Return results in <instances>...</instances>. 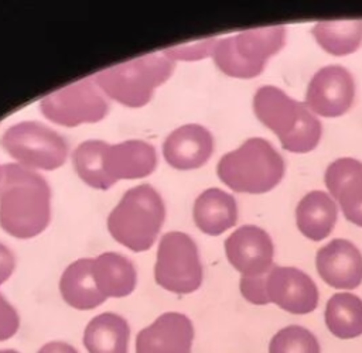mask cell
Returning a JSON list of instances; mask_svg holds the SVG:
<instances>
[{"mask_svg": "<svg viewBox=\"0 0 362 353\" xmlns=\"http://www.w3.org/2000/svg\"><path fill=\"white\" fill-rule=\"evenodd\" d=\"M49 186L40 174L20 164L0 167V226L8 234H40L49 223Z\"/></svg>", "mask_w": 362, "mask_h": 353, "instance_id": "obj_1", "label": "cell"}, {"mask_svg": "<svg viewBox=\"0 0 362 353\" xmlns=\"http://www.w3.org/2000/svg\"><path fill=\"white\" fill-rule=\"evenodd\" d=\"M72 162L85 184L96 189H109L119 179H136L151 174L157 165V154L151 144L141 140L117 144L88 140L75 148Z\"/></svg>", "mask_w": 362, "mask_h": 353, "instance_id": "obj_2", "label": "cell"}, {"mask_svg": "<svg viewBox=\"0 0 362 353\" xmlns=\"http://www.w3.org/2000/svg\"><path fill=\"white\" fill-rule=\"evenodd\" d=\"M174 69L170 58L147 54L99 71L92 76L98 88L127 107H141L150 102L157 86L164 83Z\"/></svg>", "mask_w": 362, "mask_h": 353, "instance_id": "obj_5", "label": "cell"}, {"mask_svg": "<svg viewBox=\"0 0 362 353\" xmlns=\"http://www.w3.org/2000/svg\"><path fill=\"white\" fill-rule=\"evenodd\" d=\"M311 32L320 47L335 56L352 54L362 45V20L320 21Z\"/></svg>", "mask_w": 362, "mask_h": 353, "instance_id": "obj_24", "label": "cell"}, {"mask_svg": "<svg viewBox=\"0 0 362 353\" xmlns=\"http://www.w3.org/2000/svg\"><path fill=\"white\" fill-rule=\"evenodd\" d=\"M269 353H321V347L311 330L300 325H290L272 337Z\"/></svg>", "mask_w": 362, "mask_h": 353, "instance_id": "obj_25", "label": "cell"}, {"mask_svg": "<svg viewBox=\"0 0 362 353\" xmlns=\"http://www.w3.org/2000/svg\"><path fill=\"white\" fill-rule=\"evenodd\" d=\"M266 295L269 302L296 315L313 312L320 298L318 288L310 275L296 267L276 264L266 278Z\"/></svg>", "mask_w": 362, "mask_h": 353, "instance_id": "obj_11", "label": "cell"}, {"mask_svg": "<svg viewBox=\"0 0 362 353\" xmlns=\"http://www.w3.org/2000/svg\"><path fill=\"white\" fill-rule=\"evenodd\" d=\"M324 181L345 217L362 227V162L338 158L327 167Z\"/></svg>", "mask_w": 362, "mask_h": 353, "instance_id": "obj_16", "label": "cell"}, {"mask_svg": "<svg viewBox=\"0 0 362 353\" xmlns=\"http://www.w3.org/2000/svg\"><path fill=\"white\" fill-rule=\"evenodd\" d=\"M0 353H20V352L13 350V349H6V350H0Z\"/></svg>", "mask_w": 362, "mask_h": 353, "instance_id": "obj_32", "label": "cell"}, {"mask_svg": "<svg viewBox=\"0 0 362 353\" xmlns=\"http://www.w3.org/2000/svg\"><path fill=\"white\" fill-rule=\"evenodd\" d=\"M165 217L160 193L148 184L124 192L107 217L112 237L133 251L148 250L157 239Z\"/></svg>", "mask_w": 362, "mask_h": 353, "instance_id": "obj_3", "label": "cell"}, {"mask_svg": "<svg viewBox=\"0 0 362 353\" xmlns=\"http://www.w3.org/2000/svg\"><path fill=\"white\" fill-rule=\"evenodd\" d=\"M59 292L68 305L79 311L93 309L102 305L106 297L96 285L93 258H79L71 263L61 275Z\"/></svg>", "mask_w": 362, "mask_h": 353, "instance_id": "obj_18", "label": "cell"}, {"mask_svg": "<svg viewBox=\"0 0 362 353\" xmlns=\"http://www.w3.org/2000/svg\"><path fill=\"white\" fill-rule=\"evenodd\" d=\"M337 215V205L327 192L311 191L298 202L296 222L298 230L307 239L320 241L332 232Z\"/></svg>", "mask_w": 362, "mask_h": 353, "instance_id": "obj_20", "label": "cell"}, {"mask_svg": "<svg viewBox=\"0 0 362 353\" xmlns=\"http://www.w3.org/2000/svg\"><path fill=\"white\" fill-rule=\"evenodd\" d=\"M216 41H218V38H206V40L191 42V44H181L177 47L165 48L163 51V55H165L171 61L173 59L192 61V59L206 58V56L212 55Z\"/></svg>", "mask_w": 362, "mask_h": 353, "instance_id": "obj_27", "label": "cell"}, {"mask_svg": "<svg viewBox=\"0 0 362 353\" xmlns=\"http://www.w3.org/2000/svg\"><path fill=\"white\" fill-rule=\"evenodd\" d=\"M322 134V126L320 120L308 109L296 130L286 137L281 143L283 148L291 152H308L317 147Z\"/></svg>", "mask_w": 362, "mask_h": 353, "instance_id": "obj_26", "label": "cell"}, {"mask_svg": "<svg viewBox=\"0 0 362 353\" xmlns=\"http://www.w3.org/2000/svg\"><path fill=\"white\" fill-rule=\"evenodd\" d=\"M236 201L219 188L204 191L194 202V222L206 234L218 236L236 225Z\"/></svg>", "mask_w": 362, "mask_h": 353, "instance_id": "obj_19", "label": "cell"}, {"mask_svg": "<svg viewBox=\"0 0 362 353\" xmlns=\"http://www.w3.org/2000/svg\"><path fill=\"white\" fill-rule=\"evenodd\" d=\"M20 328V316L0 292V342L13 337Z\"/></svg>", "mask_w": 362, "mask_h": 353, "instance_id": "obj_29", "label": "cell"}, {"mask_svg": "<svg viewBox=\"0 0 362 353\" xmlns=\"http://www.w3.org/2000/svg\"><path fill=\"white\" fill-rule=\"evenodd\" d=\"M212 150V134L199 124H184L175 128L163 144L165 161L177 169L199 168L209 160Z\"/></svg>", "mask_w": 362, "mask_h": 353, "instance_id": "obj_17", "label": "cell"}, {"mask_svg": "<svg viewBox=\"0 0 362 353\" xmlns=\"http://www.w3.org/2000/svg\"><path fill=\"white\" fill-rule=\"evenodd\" d=\"M253 110L257 119L283 141L296 130L308 107L291 99L281 89L266 85L256 90Z\"/></svg>", "mask_w": 362, "mask_h": 353, "instance_id": "obj_15", "label": "cell"}, {"mask_svg": "<svg viewBox=\"0 0 362 353\" xmlns=\"http://www.w3.org/2000/svg\"><path fill=\"white\" fill-rule=\"evenodd\" d=\"M355 97V82L348 69L339 65L321 68L311 78L305 106L324 117H338L346 113Z\"/></svg>", "mask_w": 362, "mask_h": 353, "instance_id": "obj_10", "label": "cell"}, {"mask_svg": "<svg viewBox=\"0 0 362 353\" xmlns=\"http://www.w3.org/2000/svg\"><path fill=\"white\" fill-rule=\"evenodd\" d=\"M269 271L259 275H242L239 282L240 294L250 304H255V305L269 304V299L266 295V278Z\"/></svg>", "mask_w": 362, "mask_h": 353, "instance_id": "obj_28", "label": "cell"}, {"mask_svg": "<svg viewBox=\"0 0 362 353\" xmlns=\"http://www.w3.org/2000/svg\"><path fill=\"white\" fill-rule=\"evenodd\" d=\"M315 265L324 282L334 288L354 289L362 282V254L345 239H334L322 246L317 251Z\"/></svg>", "mask_w": 362, "mask_h": 353, "instance_id": "obj_14", "label": "cell"}, {"mask_svg": "<svg viewBox=\"0 0 362 353\" xmlns=\"http://www.w3.org/2000/svg\"><path fill=\"white\" fill-rule=\"evenodd\" d=\"M325 325L339 339L362 335V299L351 292L334 294L325 305Z\"/></svg>", "mask_w": 362, "mask_h": 353, "instance_id": "obj_23", "label": "cell"}, {"mask_svg": "<svg viewBox=\"0 0 362 353\" xmlns=\"http://www.w3.org/2000/svg\"><path fill=\"white\" fill-rule=\"evenodd\" d=\"M156 282L175 294H191L201 287L202 264L195 241L182 232H168L158 243Z\"/></svg>", "mask_w": 362, "mask_h": 353, "instance_id": "obj_8", "label": "cell"}, {"mask_svg": "<svg viewBox=\"0 0 362 353\" xmlns=\"http://www.w3.org/2000/svg\"><path fill=\"white\" fill-rule=\"evenodd\" d=\"M40 109L52 123L74 127L102 120L109 106L93 79L86 78L45 95Z\"/></svg>", "mask_w": 362, "mask_h": 353, "instance_id": "obj_9", "label": "cell"}, {"mask_svg": "<svg viewBox=\"0 0 362 353\" xmlns=\"http://www.w3.org/2000/svg\"><path fill=\"white\" fill-rule=\"evenodd\" d=\"M129 337L127 321L115 312H103L89 321L82 340L89 353H127Z\"/></svg>", "mask_w": 362, "mask_h": 353, "instance_id": "obj_22", "label": "cell"}, {"mask_svg": "<svg viewBox=\"0 0 362 353\" xmlns=\"http://www.w3.org/2000/svg\"><path fill=\"white\" fill-rule=\"evenodd\" d=\"M219 179L236 192L264 193L284 175V161L264 138L252 137L239 148L226 152L218 162Z\"/></svg>", "mask_w": 362, "mask_h": 353, "instance_id": "obj_4", "label": "cell"}, {"mask_svg": "<svg viewBox=\"0 0 362 353\" xmlns=\"http://www.w3.org/2000/svg\"><path fill=\"white\" fill-rule=\"evenodd\" d=\"M0 144L25 168L51 171L61 167L68 155L65 138L38 121L13 124L1 134Z\"/></svg>", "mask_w": 362, "mask_h": 353, "instance_id": "obj_7", "label": "cell"}, {"mask_svg": "<svg viewBox=\"0 0 362 353\" xmlns=\"http://www.w3.org/2000/svg\"><path fill=\"white\" fill-rule=\"evenodd\" d=\"M93 277L99 291L106 298H122L136 287V268L124 256L107 251L93 258Z\"/></svg>", "mask_w": 362, "mask_h": 353, "instance_id": "obj_21", "label": "cell"}, {"mask_svg": "<svg viewBox=\"0 0 362 353\" xmlns=\"http://www.w3.org/2000/svg\"><path fill=\"white\" fill-rule=\"evenodd\" d=\"M194 325L181 312H164L136 337V353H191Z\"/></svg>", "mask_w": 362, "mask_h": 353, "instance_id": "obj_13", "label": "cell"}, {"mask_svg": "<svg viewBox=\"0 0 362 353\" xmlns=\"http://www.w3.org/2000/svg\"><path fill=\"white\" fill-rule=\"evenodd\" d=\"M286 40L284 25L245 30L216 41L212 58L228 76L249 79L260 75L266 61L279 52Z\"/></svg>", "mask_w": 362, "mask_h": 353, "instance_id": "obj_6", "label": "cell"}, {"mask_svg": "<svg viewBox=\"0 0 362 353\" xmlns=\"http://www.w3.org/2000/svg\"><path fill=\"white\" fill-rule=\"evenodd\" d=\"M37 353H79L74 346H71L66 342H48L44 346H41V349Z\"/></svg>", "mask_w": 362, "mask_h": 353, "instance_id": "obj_31", "label": "cell"}, {"mask_svg": "<svg viewBox=\"0 0 362 353\" xmlns=\"http://www.w3.org/2000/svg\"><path fill=\"white\" fill-rule=\"evenodd\" d=\"M228 261L242 275H259L273 268L274 247L270 236L259 226L238 227L225 240Z\"/></svg>", "mask_w": 362, "mask_h": 353, "instance_id": "obj_12", "label": "cell"}, {"mask_svg": "<svg viewBox=\"0 0 362 353\" xmlns=\"http://www.w3.org/2000/svg\"><path fill=\"white\" fill-rule=\"evenodd\" d=\"M16 265V260L8 247L0 243V285L10 278Z\"/></svg>", "mask_w": 362, "mask_h": 353, "instance_id": "obj_30", "label": "cell"}]
</instances>
